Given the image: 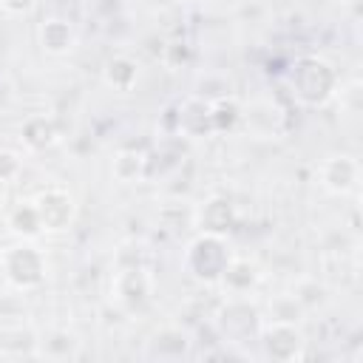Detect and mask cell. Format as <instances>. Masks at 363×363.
Returning <instances> with one entry per match:
<instances>
[{
    "mask_svg": "<svg viewBox=\"0 0 363 363\" xmlns=\"http://www.w3.org/2000/svg\"><path fill=\"white\" fill-rule=\"evenodd\" d=\"M292 96L306 108H323L337 94V71L315 54H303L292 62L286 74Z\"/></svg>",
    "mask_w": 363,
    "mask_h": 363,
    "instance_id": "6da1fadb",
    "label": "cell"
},
{
    "mask_svg": "<svg viewBox=\"0 0 363 363\" xmlns=\"http://www.w3.org/2000/svg\"><path fill=\"white\" fill-rule=\"evenodd\" d=\"M230 258H233V252H230L224 235L199 233L187 244V250L182 255V267L199 284H218L224 269H227V264H230Z\"/></svg>",
    "mask_w": 363,
    "mask_h": 363,
    "instance_id": "7a4b0ae2",
    "label": "cell"
},
{
    "mask_svg": "<svg viewBox=\"0 0 363 363\" xmlns=\"http://www.w3.org/2000/svg\"><path fill=\"white\" fill-rule=\"evenodd\" d=\"M0 272L9 286L26 292V289H37L45 281L48 264H45L43 250L34 241L20 238L17 244H11L0 252Z\"/></svg>",
    "mask_w": 363,
    "mask_h": 363,
    "instance_id": "3957f363",
    "label": "cell"
},
{
    "mask_svg": "<svg viewBox=\"0 0 363 363\" xmlns=\"http://www.w3.org/2000/svg\"><path fill=\"white\" fill-rule=\"evenodd\" d=\"M258 343H261L264 357L281 360V363L301 360L303 357V349H306V337L298 329V323H284V320H267V323H261Z\"/></svg>",
    "mask_w": 363,
    "mask_h": 363,
    "instance_id": "277c9868",
    "label": "cell"
},
{
    "mask_svg": "<svg viewBox=\"0 0 363 363\" xmlns=\"http://www.w3.org/2000/svg\"><path fill=\"white\" fill-rule=\"evenodd\" d=\"M111 298L122 306V309H145L153 298V275L145 267H125L113 275L111 281Z\"/></svg>",
    "mask_w": 363,
    "mask_h": 363,
    "instance_id": "5b68a950",
    "label": "cell"
},
{
    "mask_svg": "<svg viewBox=\"0 0 363 363\" xmlns=\"http://www.w3.org/2000/svg\"><path fill=\"white\" fill-rule=\"evenodd\" d=\"M218 323H221L224 337L233 343H244L250 337L258 340V332H261V318L255 306H250L247 298H230L218 315Z\"/></svg>",
    "mask_w": 363,
    "mask_h": 363,
    "instance_id": "8992f818",
    "label": "cell"
},
{
    "mask_svg": "<svg viewBox=\"0 0 363 363\" xmlns=\"http://www.w3.org/2000/svg\"><path fill=\"white\" fill-rule=\"evenodd\" d=\"M34 207L40 213V221H43V230L45 233H62V230H68L71 221H74V213H77L74 196L68 190H62V187H48L43 193H37Z\"/></svg>",
    "mask_w": 363,
    "mask_h": 363,
    "instance_id": "52a82bcc",
    "label": "cell"
},
{
    "mask_svg": "<svg viewBox=\"0 0 363 363\" xmlns=\"http://www.w3.org/2000/svg\"><path fill=\"white\" fill-rule=\"evenodd\" d=\"M320 184L335 193V196H346L357 187L360 182V164L354 156L349 153H335V156H326L323 164H320Z\"/></svg>",
    "mask_w": 363,
    "mask_h": 363,
    "instance_id": "ba28073f",
    "label": "cell"
},
{
    "mask_svg": "<svg viewBox=\"0 0 363 363\" xmlns=\"http://www.w3.org/2000/svg\"><path fill=\"white\" fill-rule=\"evenodd\" d=\"M193 224L199 227V233L227 235L235 224V207L227 196H210L193 210Z\"/></svg>",
    "mask_w": 363,
    "mask_h": 363,
    "instance_id": "9c48e42d",
    "label": "cell"
},
{
    "mask_svg": "<svg viewBox=\"0 0 363 363\" xmlns=\"http://www.w3.org/2000/svg\"><path fill=\"white\" fill-rule=\"evenodd\" d=\"M37 43L48 57H65L77 45V31L65 17H45L37 26Z\"/></svg>",
    "mask_w": 363,
    "mask_h": 363,
    "instance_id": "30bf717a",
    "label": "cell"
},
{
    "mask_svg": "<svg viewBox=\"0 0 363 363\" xmlns=\"http://www.w3.org/2000/svg\"><path fill=\"white\" fill-rule=\"evenodd\" d=\"M258 278H261V272H258V267H255L252 261H247V258H235V255H233L218 284L227 289L230 298H247V292L255 289Z\"/></svg>",
    "mask_w": 363,
    "mask_h": 363,
    "instance_id": "8fae6325",
    "label": "cell"
},
{
    "mask_svg": "<svg viewBox=\"0 0 363 363\" xmlns=\"http://www.w3.org/2000/svg\"><path fill=\"white\" fill-rule=\"evenodd\" d=\"M20 139H23V145H26L31 153H40V150H48V147L60 139V130H57V122H54L51 116L34 113V116H28V119L20 125Z\"/></svg>",
    "mask_w": 363,
    "mask_h": 363,
    "instance_id": "7c38bea8",
    "label": "cell"
},
{
    "mask_svg": "<svg viewBox=\"0 0 363 363\" xmlns=\"http://www.w3.org/2000/svg\"><path fill=\"white\" fill-rule=\"evenodd\" d=\"M6 227L17 235V238H26V241H34L40 238L45 230H43V221H40V213L34 207V199L31 201H17L6 210Z\"/></svg>",
    "mask_w": 363,
    "mask_h": 363,
    "instance_id": "4fadbf2b",
    "label": "cell"
},
{
    "mask_svg": "<svg viewBox=\"0 0 363 363\" xmlns=\"http://www.w3.org/2000/svg\"><path fill=\"white\" fill-rule=\"evenodd\" d=\"M102 79H105V85H108L111 91L128 94V91H133V85H136V79H139V62H136L133 57H128V54H116V57H111V60L105 62Z\"/></svg>",
    "mask_w": 363,
    "mask_h": 363,
    "instance_id": "5bb4252c",
    "label": "cell"
},
{
    "mask_svg": "<svg viewBox=\"0 0 363 363\" xmlns=\"http://www.w3.org/2000/svg\"><path fill=\"white\" fill-rule=\"evenodd\" d=\"M179 130L184 136H201L210 128V102L207 99H199V96H190L179 105Z\"/></svg>",
    "mask_w": 363,
    "mask_h": 363,
    "instance_id": "9a60e30c",
    "label": "cell"
},
{
    "mask_svg": "<svg viewBox=\"0 0 363 363\" xmlns=\"http://www.w3.org/2000/svg\"><path fill=\"white\" fill-rule=\"evenodd\" d=\"M145 167H147V159L142 150L136 147H122L113 153V162H111V173L119 184H136L142 182L145 176Z\"/></svg>",
    "mask_w": 363,
    "mask_h": 363,
    "instance_id": "2e32d148",
    "label": "cell"
},
{
    "mask_svg": "<svg viewBox=\"0 0 363 363\" xmlns=\"http://www.w3.org/2000/svg\"><path fill=\"white\" fill-rule=\"evenodd\" d=\"M241 119H244V108L238 105V99H235V96L221 94V96L210 99V128H213L216 133L233 130Z\"/></svg>",
    "mask_w": 363,
    "mask_h": 363,
    "instance_id": "e0dca14e",
    "label": "cell"
},
{
    "mask_svg": "<svg viewBox=\"0 0 363 363\" xmlns=\"http://www.w3.org/2000/svg\"><path fill=\"white\" fill-rule=\"evenodd\" d=\"M184 349H187V337H184V332L162 329V332L150 340L147 354H150V357H182Z\"/></svg>",
    "mask_w": 363,
    "mask_h": 363,
    "instance_id": "ac0fdd59",
    "label": "cell"
},
{
    "mask_svg": "<svg viewBox=\"0 0 363 363\" xmlns=\"http://www.w3.org/2000/svg\"><path fill=\"white\" fill-rule=\"evenodd\" d=\"M37 346H40V354L45 357H74L79 352L77 335H68V332H51L48 337L37 340Z\"/></svg>",
    "mask_w": 363,
    "mask_h": 363,
    "instance_id": "d6986e66",
    "label": "cell"
},
{
    "mask_svg": "<svg viewBox=\"0 0 363 363\" xmlns=\"http://www.w3.org/2000/svg\"><path fill=\"white\" fill-rule=\"evenodd\" d=\"M303 315V303L295 295H278L269 303V320H284V323H298Z\"/></svg>",
    "mask_w": 363,
    "mask_h": 363,
    "instance_id": "ffe728a7",
    "label": "cell"
},
{
    "mask_svg": "<svg viewBox=\"0 0 363 363\" xmlns=\"http://www.w3.org/2000/svg\"><path fill=\"white\" fill-rule=\"evenodd\" d=\"M20 173H23V156L14 153V150H9V147H0V182L9 184Z\"/></svg>",
    "mask_w": 363,
    "mask_h": 363,
    "instance_id": "44dd1931",
    "label": "cell"
},
{
    "mask_svg": "<svg viewBox=\"0 0 363 363\" xmlns=\"http://www.w3.org/2000/svg\"><path fill=\"white\" fill-rule=\"evenodd\" d=\"M37 0H0V11L11 20H20V17H28L34 11Z\"/></svg>",
    "mask_w": 363,
    "mask_h": 363,
    "instance_id": "7402d4cb",
    "label": "cell"
},
{
    "mask_svg": "<svg viewBox=\"0 0 363 363\" xmlns=\"http://www.w3.org/2000/svg\"><path fill=\"white\" fill-rule=\"evenodd\" d=\"M6 96H9V85H6V79H0V105L6 102Z\"/></svg>",
    "mask_w": 363,
    "mask_h": 363,
    "instance_id": "603a6c76",
    "label": "cell"
},
{
    "mask_svg": "<svg viewBox=\"0 0 363 363\" xmlns=\"http://www.w3.org/2000/svg\"><path fill=\"white\" fill-rule=\"evenodd\" d=\"M3 187H6V184L0 182V207H3Z\"/></svg>",
    "mask_w": 363,
    "mask_h": 363,
    "instance_id": "cb8c5ba5",
    "label": "cell"
}]
</instances>
